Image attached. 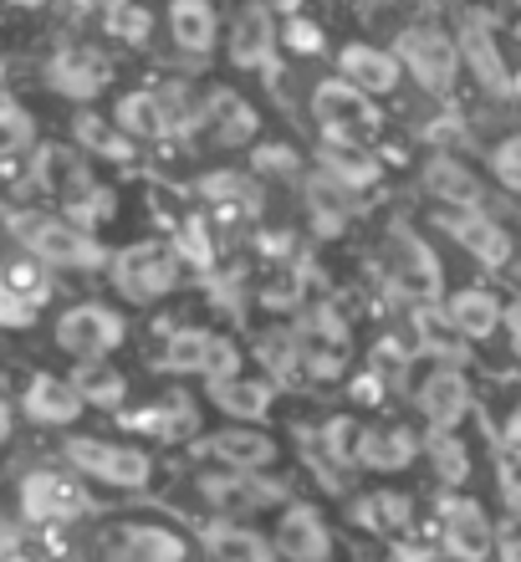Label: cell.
<instances>
[{"instance_id":"obj_1","label":"cell","mask_w":521,"mask_h":562,"mask_svg":"<svg viewBox=\"0 0 521 562\" xmlns=\"http://www.w3.org/2000/svg\"><path fill=\"white\" fill-rule=\"evenodd\" d=\"M11 231L42 267H67V271L107 267V251L77 221H61V215H15Z\"/></svg>"},{"instance_id":"obj_2","label":"cell","mask_w":521,"mask_h":562,"mask_svg":"<svg viewBox=\"0 0 521 562\" xmlns=\"http://www.w3.org/2000/svg\"><path fill=\"white\" fill-rule=\"evenodd\" d=\"M394 57L424 92H450L461 77V46L440 26H404L394 42Z\"/></svg>"},{"instance_id":"obj_3","label":"cell","mask_w":521,"mask_h":562,"mask_svg":"<svg viewBox=\"0 0 521 562\" xmlns=\"http://www.w3.org/2000/svg\"><path fill=\"white\" fill-rule=\"evenodd\" d=\"M179 277H184L179 256L169 251V246H154V240L128 246V251L113 256V286H118V296L138 302V307H149V302L169 296L179 286Z\"/></svg>"},{"instance_id":"obj_4","label":"cell","mask_w":521,"mask_h":562,"mask_svg":"<svg viewBox=\"0 0 521 562\" xmlns=\"http://www.w3.org/2000/svg\"><path fill=\"white\" fill-rule=\"evenodd\" d=\"M123 338H128V323L103 302H77V307H67L57 317V348L67 358H82V363L107 358Z\"/></svg>"},{"instance_id":"obj_5","label":"cell","mask_w":521,"mask_h":562,"mask_svg":"<svg viewBox=\"0 0 521 562\" xmlns=\"http://www.w3.org/2000/svg\"><path fill=\"white\" fill-rule=\"evenodd\" d=\"M67 460H72L82 475L92 481H107V486L138 491L154 481V460L134 445H113V440H92V435H72L67 440Z\"/></svg>"},{"instance_id":"obj_6","label":"cell","mask_w":521,"mask_h":562,"mask_svg":"<svg viewBox=\"0 0 521 562\" xmlns=\"http://www.w3.org/2000/svg\"><path fill=\"white\" fill-rule=\"evenodd\" d=\"M313 108H317V123H322L328 144H358V138H369L378 128V108L369 103V92H358L343 77L317 82Z\"/></svg>"},{"instance_id":"obj_7","label":"cell","mask_w":521,"mask_h":562,"mask_svg":"<svg viewBox=\"0 0 521 562\" xmlns=\"http://www.w3.org/2000/svg\"><path fill=\"white\" fill-rule=\"evenodd\" d=\"M384 256H388V277H394V286H399L404 296H415V302H434V296H440L445 271H440L434 251L415 236V231L394 225V231H388Z\"/></svg>"},{"instance_id":"obj_8","label":"cell","mask_w":521,"mask_h":562,"mask_svg":"<svg viewBox=\"0 0 521 562\" xmlns=\"http://www.w3.org/2000/svg\"><path fill=\"white\" fill-rule=\"evenodd\" d=\"M159 363H165L169 373H205L209 384H225V379H236V373H240L236 342L215 338V333H200V327H184V333H174Z\"/></svg>"},{"instance_id":"obj_9","label":"cell","mask_w":521,"mask_h":562,"mask_svg":"<svg viewBox=\"0 0 521 562\" xmlns=\"http://www.w3.org/2000/svg\"><path fill=\"white\" fill-rule=\"evenodd\" d=\"M200 496H205L215 512H225V517H251V512H267V506L286 502V486L271 481V475H256V471H230V475H205V481H200Z\"/></svg>"},{"instance_id":"obj_10","label":"cell","mask_w":521,"mask_h":562,"mask_svg":"<svg viewBox=\"0 0 521 562\" xmlns=\"http://www.w3.org/2000/svg\"><path fill=\"white\" fill-rule=\"evenodd\" d=\"M88 491L77 486V475L61 471H31L21 481V512L31 521H77L88 512Z\"/></svg>"},{"instance_id":"obj_11","label":"cell","mask_w":521,"mask_h":562,"mask_svg":"<svg viewBox=\"0 0 521 562\" xmlns=\"http://www.w3.org/2000/svg\"><path fill=\"white\" fill-rule=\"evenodd\" d=\"M276 552L286 562H328L332 558V532L322 512L307 502H286L282 521H276Z\"/></svg>"},{"instance_id":"obj_12","label":"cell","mask_w":521,"mask_h":562,"mask_svg":"<svg viewBox=\"0 0 521 562\" xmlns=\"http://www.w3.org/2000/svg\"><path fill=\"white\" fill-rule=\"evenodd\" d=\"M107 77H113V67H107V57L92 52V46H67V52H57V57L46 61V82H52L61 98H72V103H92V98L107 88Z\"/></svg>"},{"instance_id":"obj_13","label":"cell","mask_w":521,"mask_h":562,"mask_svg":"<svg viewBox=\"0 0 521 562\" xmlns=\"http://www.w3.org/2000/svg\"><path fill=\"white\" fill-rule=\"evenodd\" d=\"M440 517H445V527H440V537H445V552L461 562H486L496 548L491 537V517L480 512V502H465V496H450L445 506H440Z\"/></svg>"},{"instance_id":"obj_14","label":"cell","mask_w":521,"mask_h":562,"mask_svg":"<svg viewBox=\"0 0 521 562\" xmlns=\"http://www.w3.org/2000/svg\"><path fill=\"white\" fill-rule=\"evenodd\" d=\"M419 409L434 425V435H450L465 419V409H471V379L461 369H434L419 384Z\"/></svg>"},{"instance_id":"obj_15","label":"cell","mask_w":521,"mask_h":562,"mask_svg":"<svg viewBox=\"0 0 521 562\" xmlns=\"http://www.w3.org/2000/svg\"><path fill=\"white\" fill-rule=\"evenodd\" d=\"M338 67H343V82H353L358 92H369V98H384V92L399 88V57L394 52H378V46L369 42H348L343 52H338Z\"/></svg>"},{"instance_id":"obj_16","label":"cell","mask_w":521,"mask_h":562,"mask_svg":"<svg viewBox=\"0 0 521 562\" xmlns=\"http://www.w3.org/2000/svg\"><path fill=\"white\" fill-rule=\"evenodd\" d=\"M194 128H205L220 148L251 144L256 138V108L246 103V98H236V92H209V103L194 113Z\"/></svg>"},{"instance_id":"obj_17","label":"cell","mask_w":521,"mask_h":562,"mask_svg":"<svg viewBox=\"0 0 521 562\" xmlns=\"http://www.w3.org/2000/svg\"><path fill=\"white\" fill-rule=\"evenodd\" d=\"M205 450L215 460H225L230 471H267V465H276V440H271V435H261L256 425L220 429V435H209Z\"/></svg>"},{"instance_id":"obj_18","label":"cell","mask_w":521,"mask_h":562,"mask_svg":"<svg viewBox=\"0 0 521 562\" xmlns=\"http://www.w3.org/2000/svg\"><path fill=\"white\" fill-rule=\"evenodd\" d=\"M445 231L461 240L471 256H480V267H507V261H511V236L491 221V215H480V210L445 215Z\"/></svg>"},{"instance_id":"obj_19","label":"cell","mask_w":521,"mask_h":562,"mask_svg":"<svg viewBox=\"0 0 521 562\" xmlns=\"http://www.w3.org/2000/svg\"><path fill=\"white\" fill-rule=\"evenodd\" d=\"M169 31H174L179 52L209 57L215 42H220V15H215L209 0H169Z\"/></svg>"},{"instance_id":"obj_20","label":"cell","mask_w":521,"mask_h":562,"mask_svg":"<svg viewBox=\"0 0 521 562\" xmlns=\"http://www.w3.org/2000/svg\"><path fill=\"white\" fill-rule=\"evenodd\" d=\"M455 46H461V61L486 82V88L511 92V72H507V61H501V52H496V42H491V21L465 15V31H461V42Z\"/></svg>"},{"instance_id":"obj_21","label":"cell","mask_w":521,"mask_h":562,"mask_svg":"<svg viewBox=\"0 0 521 562\" xmlns=\"http://www.w3.org/2000/svg\"><path fill=\"white\" fill-rule=\"evenodd\" d=\"M501 317H507V307L496 302L491 292H480V286H465V292H455L445 302V323L461 333V338L471 342H486L501 327Z\"/></svg>"},{"instance_id":"obj_22","label":"cell","mask_w":521,"mask_h":562,"mask_svg":"<svg viewBox=\"0 0 521 562\" xmlns=\"http://www.w3.org/2000/svg\"><path fill=\"white\" fill-rule=\"evenodd\" d=\"M26 415L36 419V425H72L88 404H82V394H77V384H67V379H52V373H36L26 389Z\"/></svg>"},{"instance_id":"obj_23","label":"cell","mask_w":521,"mask_h":562,"mask_svg":"<svg viewBox=\"0 0 521 562\" xmlns=\"http://www.w3.org/2000/svg\"><path fill=\"white\" fill-rule=\"evenodd\" d=\"M419 456V440L404 425H378L358 435V460L353 465H369V471H404L409 460Z\"/></svg>"},{"instance_id":"obj_24","label":"cell","mask_w":521,"mask_h":562,"mask_svg":"<svg viewBox=\"0 0 521 562\" xmlns=\"http://www.w3.org/2000/svg\"><path fill=\"white\" fill-rule=\"evenodd\" d=\"M271 46H276V31H271V11L267 5H246L236 15V26H230V61L256 72V67H267L271 61Z\"/></svg>"},{"instance_id":"obj_25","label":"cell","mask_w":521,"mask_h":562,"mask_svg":"<svg viewBox=\"0 0 521 562\" xmlns=\"http://www.w3.org/2000/svg\"><path fill=\"white\" fill-rule=\"evenodd\" d=\"M205 552L215 562H276V548L267 537L251 532V527H236V521H209Z\"/></svg>"},{"instance_id":"obj_26","label":"cell","mask_w":521,"mask_h":562,"mask_svg":"<svg viewBox=\"0 0 521 562\" xmlns=\"http://www.w3.org/2000/svg\"><path fill=\"white\" fill-rule=\"evenodd\" d=\"M209 394H215V404H220L225 415H236L240 425H261V419L271 415V384H256V379H225V384H209Z\"/></svg>"},{"instance_id":"obj_27","label":"cell","mask_w":521,"mask_h":562,"mask_svg":"<svg viewBox=\"0 0 521 562\" xmlns=\"http://www.w3.org/2000/svg\"><path fill=\"white\" fill-rule=\"evenodd\" d=\"M190 548L169 527H128L118 542V562H184Z\"/></svg>"},{"instance_id":"obj_28","label":"cell","mask_w":521,"mask_h":562,"mask_svg":"<svg viewBox=\"0 0 521 562\" xmlns=\"http://www.w3.org/2000/svg\"><path fill=\"white\" fill-rule=\"evenodd\" d=\"M113 119H118L123 134H134V138L169 134V113H165V98H159V92H128V98H118Z\"/></svg>"},{"instance_id":"obj_29","label":"cell","mask_w":521,"mask_h":562,"mask_svg":"<svg viewBox=\"0 0 521 562\" xmlns=\"http://www.w3.org/2000/svg\"><path fill=\"white\" fill-rule=\"evenodd\" d=\"M424 184H430L440 200H455V205H465V210H476V179L465 175L455 159H430V169H424Z\"/></svg>"},{"instance_id":"obj_30","label":"cell","mask_w":521,"mask_h":562,"mask_svg":"<svg viewBox=\"0 0 521 562\" xmlns=\"http://www.w3.org/2000/svg\"><path fill=\"white\" fill-rule=\"evenodd\" d=\"M261 363H267L276 379H297V369H302V342H297V333L292 327H276V333H261Z\"/></svg>"},{"instance_id":"obj_31","label":"cell","mask_w":521,"mask_h":562,"mask_svg":"<svg viewBox=\"0 0 521 562\" xmlns=\"http://www.w3.org/2000/svg\"><path fill=\"white\" fill-rule=\"evenodd\" d=\"M31 144H36V119L21 103H0V159L26 154Z\"/></svg>"},{"instance_id":"obj_32","label":"cell","mask_w":521,"mask_h":562,"mask_svg":"<svg viewBox=\"0 0 521 562\" xmlns=\"http://www.w3.org/2000/svg\"><path fill=\"white\" fill-rule=\"evenodd\" d=\"M328 164L338 169V179H343V190H358V184H369V179L378 175V164H373L358 144H332V148H328Z\"/></svg>"},{"instance_id":"obj_33","label":"cell","mask_w":521,"mask_h":562,"mask_svg":"<svg viewBox=\"0 0 521 562\" xmlns=\"http://www.w3.org/2000/svg\"><path fill=\"white\" fill-rule=\"evenodd\" d=\"M103 21H107V36H118L123 46H144L154 36V15L144 11L138 0L134 5H123V11H107Z\"/></svg>"},{"instance_id":"obj_34","label":"cell","mask_w":521,"mask_h":562,"mask_svg":"<svg viewBox=\"0 0 521 562\" xmlns=\"http://www.w3.org/2000/svg\"><path fill=\"white\" fill-rule=\"evenodd\" d=\"M404 517H409V502L394 496V491H384V496H363V502H358V521L373 527V532H384V527H404Z\"/></svg>"},{"instance_id":"obj_35","label":"cell","mask_w":521,"mask_h":562,"mask_svg":"<svg viewBox=\"0 0 521 562\" xmlns=\"http://www.w3.org/2000/svg\"><path fill=\"white\" fill-rule=\"evenodd\" d=\"M77 394H82V404H103V409H113V404L123 400V373H107V369H88L82 379H72Z\"/></svg>"},{"instance_id":"obj_36","label":"cell","mask_w":521,"mask_h":562,"mask_svg":"<svg viewBox=\"0 0 521 562\" xmlns=\"http://www.w3.org/2000/svg\"><path fill=\"white\" fill-rule=\"evenodd\" d=\"M77 138L88 148H98V154H107V159H128V138L113 134L98 113H82V119H77Z\"/></svg>"},{"instance_id":"obj_37","label":"cell","mask_w":521,"mask_h":562,"mask_svg":"<svg viewBox=\"0 0 521 562\" xmlns=\"http://www.w3.org/2000/svg\"><path fill=\"white\" fill-rule=\"evenodd\" d=\"M297 302H302V271L297 267H282L267 286H261V307H271V312H292Z\"/></svg>"},{"instance_id":"obj_38","label":"cell","mask_w":521,"mask_h":562,"mask_svg":"<svg viewBox=\"0 0 521 562\" xmlns=\"http://www.w3.org/2000/svg\"><path fill=\"white\" fill-rule=\"evenodd\" d=\"M430 456H434V465H440V475H445L450 486H461L465 475H471V460H465V450H461V440H455V435H434Z\"/></svg>"},{"instance_id":"obj_39","label":"cell","mask_w":521,"mask_h":562,"mask_svg":"<svg viewBox=\"0 0 521 562\" xmlns=\"http://www.w3.org/2000/svg\"><path fill=\"white\" fill-rule=\"evenodd\" d=\"M491 175L507 184V190L521 194V134L501 138V144L491 148Z\"/></svg>"},{"instance_id":"obj_40","label":"cell","mask_w":521,"mask_h":562,"mask_svg":"<svg viewBox=\"0 0 521 562\" xmlns=\"http://www.w3.org/2000/svg\"><path fill=\"white\" fill-rule=\"evenodd\" d=\"M358 435H363V429H358L353 419H328V429H322V445H328L332 460L353 465V460H358Z\"/></svg>"},{"instance_id":"obj_41","label":"cell","mask_w":521,"mask_h":562,"mask_svg":"<svg viewBox=\"0 0 521 562\" xmlns=\"http://www.w3.org/2000/svg\"><path fill=\"white\" fill-rule=\"evenodd\" d=\"M0 286H11V292H21L26 302H42L46 296V277L31 261H15V267H5V277H0Z\"/></svg>"},{"instance_id":"obj_42","label":"cell","mask_w":521,"mask_h":562,"mask_svg":"<svg viewBox=\"0 0 521 562\" xmlns=\"http://www.w3.org/2000/svg\"><path fill=\"white\" fill-rule=\"evenodd\" d=\"M31 323H36V302H26L11 286H0V327H31Z\"/></svg>"},{"instance_id":"obj_43","label":"cell","mask_w":521,"mask_h":562,"mask_svg":"<svg viewBox=\"0 0 521 562\" xmlns=\"http://www.w3.org/2000/svg\"><path fill=\"white\" fill-rule=\"evenodd\" d=\"M286 42L297 46V52H322V26H313V21H286Z\"/></svg>"},{"instance_id":"obj_44","label":"cell","mask_w":521,"mask_h":562,"mask_svg":"<svg viewBox=\"0 0 521 562\" xmlns=\"http://www.w3.org/2000/svg\"><path fill=\"white\" fill-rule=\"evenodd\" d=\"M184 256H190L194 267H209V240H205V225H184V236H179Z\"/></svg>"},{"instance_id":"obj_45","label":"cell","mask_w":521,"mask_h":562,"mask_svg":"<svg viewBox=\"0 0 521 562\" xmlns=\"http://www.w3.org/2000/svg\"><path fill=\"white\" fill-rule=\"evenodd\" d=\"M256 164H261V169H282V175H292V169H297V159H292V154H286V148H256Z\"/></svg>"},{"instance_id":"obj_46","label":"cell","mask_w":521,"mask_h":562,"mask_svg":"<svg viewBox=\"0 0 521 562\" xmlns=\"http://www.w3.org/2000/svg\"><path fill=\"white\" fill-rule=\"evenodd\" d=\"M72 5H77V11H123V5H134V0H72Z\"/></svg>"},{"instance_id":"obj_47","label":"cell","mask_w":521,"mask_h":562,"mask_svg":"<svg viewBox=\"0 0 521 562\" xmlns=\"http://www.w3.org/2000/svg\"><path fill=\"white\" fill-rule=\"evenodd\" d=\"M501 323L511 327V348H517V358H521V302H517V307H507V317H501Z\"/></svg>"},{"instance_id":"obj_48","label":"cell","mask_w":521,"mask_h":562,"mask_svg":"<svg viewBox=\"0 0 521 562\" xmlns=\"http://www.w3.org/2000/svg\"><path fill=\"white\" fill-rule=\"evenodd\" d=\"M507 445H511V450H517V456H521V404H517V409H511V419H507Z\"/></svg>"},{"instance_id":"obj_49","label":"cell","mask_w":521,"mask_h":562,"mask_svg":"<svg viewBox=\"0 0 521 562\" xmlns=\"http://www.w3.org/2000/svg\"><path fill=\"white\" fill-rule=\"evenodd\" d=\"M501 491H507V506H511V517L521 521V481H507V486H501Z\"/></svg>"},{"instance_id":"obj_50","label":"cell","mask_w":521,"mask_h":562,"mask_svg":"<svg viewBox=\"0 0 521 562\" xmlns=\"http://www.w3.org/2000/svg\"><path fill=\"white\" fill-rule=\"evenodd\" d=\"M5 435H11V409L0 404V445H5Z\"/></svg>"},{"instance_id":"obj_51","label":"cell","mask_w":521,"mask_h":562,"mask_svg":"<svg viewBox=\"0 0 521 562\" xmlns=\"http://www.w3.org/2000/svg\"><path fill=\"white\" fill-rule=\"evenodd\" d=\"M501 552H507V562H521V537H511V542H507Z\"/></svg>"},{"instance_id":"obj_52","label":"cell","mask_w":521,"mask_h":562,"mask_svg":"<svg viewBox=\"0 0 521 562\" xmlns=\"http://www.w3.org/2000/svg\"><path fill=\"white\" fill-rule=\"evenodd\" d=\"M0 562H31V558H21L15 548H0Z\"/></svg>"},{"instance_id":"obj_53","label":"cell","mask_w":521,"mask_h":562,"mask_svg":"<svg viewBox=\"0 0 521 562\" xmlns=\"http://www.w3.org/2000/svg\"><path fill=\"white\" fill-rule=\"evenodd\" d=\"M11 5H26V11H36V5H46V0H11Z\"/></svg>"},{"instance_id":"obj_54","label":"cell","mask_w":521,"mask_h":562,"mask_svg":"<svg viewBox=\"0 0 521 562\" xmlns=\"http://www.w3.org/2000/svg\"><path fill=\"white\" fill-rule=\"evenodd\" d=\"M511 92H517V98H521V67H517V72H511Z\"/></svg>"},{"instance_id":"obj_55","label":"cell","mask_w":521,"mask_h":562,"mask_svg":"<svg viewBox=\"0 0 521 562\" xmlns=\"http://www.w3.org/2000/svg\"><path fill=\"white\" fill-rule=\"evenodd\" d=\"M276 5H282V11H297V5H302V0H276Z\"/></svg>"},{"instance_id":"obj_56","label":"cell","mask_w":521,"mask_h":562,"mask_svg":"<svg viewBox=\"0 0 521 562\" xmlns=\"http://www.w3.org/2000/svg\"><path fill=\"white\" fill-rule=\"evenodd\" d=\"M517 36H521V26H517Z\"/></svg>"},{"instance_id":"obj_57","label":"cell","mask_w":521,"mask_h":562,"mask_svg":"<svg viewBox=\"0 0 521 562\" xmlns=\"http://www.w3.org/2000/svg\"><path fill=\"white\" fill-rule=\"evenodd\" d=\"M517 5H521V0H517Z\"/></svg>"}]
</instances>
